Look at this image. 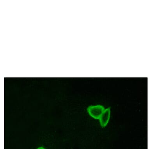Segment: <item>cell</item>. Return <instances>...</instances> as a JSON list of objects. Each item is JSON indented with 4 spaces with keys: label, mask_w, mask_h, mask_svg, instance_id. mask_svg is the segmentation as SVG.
Wrapping results in <instances>:
<instances>
[{
    "label": "cell",
    "mask_w": 149,
    "mask_h": 149,
    "mask_svg": "<svg viewBox=\"0 0 149 149\" xmlns=\"http://www.w3.org/2000/svg\"><path fill=\"white\" fill-rule=\"evenodd\" d=\"M104 107L101 105L90 106L87 109L89 115L95 119H100L105 111Z\"/></svg>",
    "instance_id": "obj_1"
},
{
    "label": "cell",
    "mask_w": 149,
    "mask_h": 149,
    "mask_svg": "<svg viewBox=\"0 0 149 149\" xmlns=\"http://www.w3.org/2000/svg\"><path fill=\"white\" fill-rule=\"evenodd\" d=\"M110 107H109L105 109L104 113L100 118V122L101 126L102 128H104L107 125L110 119Z\"/></svg>",
    "instance_id": "obj_2"
},
{
    "label": "cell",
    "mask_w": 149,
    "mask_h": 149,
    "mask_svg": "<svg viewBox=\"0 0 149 149\" xmlns=\"http://www.w3.org/2000/svg\"><path fill=\"white\" fill-rule=\"evenodd\" d=\"M37 149H45V148H43V147H40L38 148H37Z\"/></svg>",
    "instance_id": "obj_3"
}]
</instances>
